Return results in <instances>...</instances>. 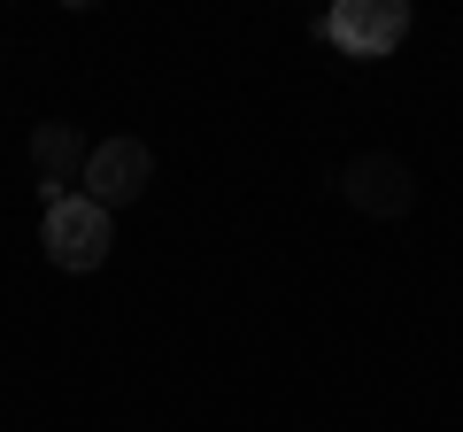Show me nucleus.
I'll return each mask as SVG.
<instances>
[{"mask_svg":"<svg viewBox=\"0 0 463 432\" xmlns=\"http://www.w3.org/2000/svg\"><path fill=\"white\" fill-rule=\"evenodd\" d=\"M39 248H47L54 270H100L116 248V216L85 193H54L47 201V224H39Z\"/></svg>","mask_w":463,"mask_h":432,"instance_id":"obj_1","label":"nucleus"},{"mask_svg":"<svg viewBox=\"0 0 463 432\" xmlns=\"http://www.w3.org/2000/svg\"><path fill=\"white\" fill-rule=\"evenodd\" d=\"M147 185H155V147H147V139H132V132L93 139V155H85V178H78L85 201H100V209L116 216V209H132Z\"/></svg>","mask_w":463,"mask_h":432,"instance_id":"obj_2","label":"nucleus"},{"mask_svg":"<svg viewBox=\"0 0 463 432\" xmlns=\"http://www.w3.org/2000/svg\"><path fill=\"white\" fill-rule=\"evenodd\" d=\"M340 193H347V209H355V216H379V224H394V216L417 209V170L402 163V155L371 147V155H355V163L340 170Z\"/></svg>","mask_w":463,"mask_h":432,"instance_id":"obj_3","label":"nucleus"},{"mask_svg":"<svg viewBox=\"0 0 463 432\" xmlns=\"http://www.w3.org/2000/svg\"><path fill=\"white\" fill-rule=\"evenodd\" d=\"M317 32L340 54H355V62H379V54H394L410 39V8L402 0H340V8H325Z\"/></svg>","mask_w":463,"mask_h":432,"instance_id":"obj_4","label":"nucleus"},{"mask_svg":"<svg viewBox=\"0 0 463 432\" xmlns=\"http://www.w3.org/2000/svg\"><path fill=\"white\" fill-rule=\"evenodd\" d=\"M85 155H93V139H85L78 124H32V163H39V178H47V201L54 193H78Z\"/></svg>","mask_w":463,"mask_h":432,"instance_id":"obj_5","label":"nucleus"}]
</instances>
